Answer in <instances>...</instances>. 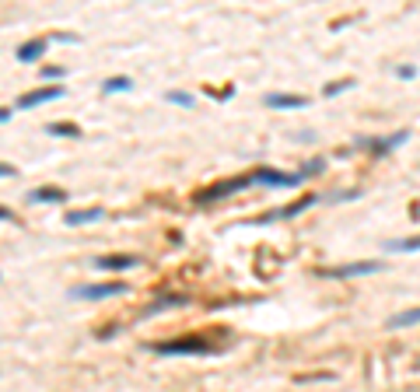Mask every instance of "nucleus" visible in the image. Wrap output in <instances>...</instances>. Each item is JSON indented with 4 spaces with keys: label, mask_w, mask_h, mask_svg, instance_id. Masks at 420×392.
I'll return each mask as SVG.
<instances>
[{
    "label": "nucleus",
    "mask_w": 420,
    "mask_h": 392,
    "mask_svg": "<svg viewBox=\"0 0 420 392\" xmlns=\"http://www.w3.org/2000/svg\"><path fill=\"white\" fill-rule=\"evenodd\" d=\"M11 175H18V169L7 165V161H0V179H11Z\"/></svg>",
    "instance_id": "nucleus-18"
},
{
    "label": "nucleus",
    "mask_w": 420,
    "mask_h": 392,
    "mask_svg": "<svg viewBox=\"0 0 420 392\" xmlns=\"http://www.w3.org/2000/svg\"><path fill=\"white\" fill-rule=\"evenodd\" d=\"M11 218V214H7V211H4V207H0V221H7Z\"/></svg>",
    "instance_id": "nucleus-20"
},
{
    "label": "nucleus",
    "mask_w": 420,
    "mask_h": 392,
    "mask_svg": "<svg viewBox=\"0 0 420 392\" xmlns=\"http://www.w3.org/2000/svg\"><path fill=\"white\" fill-rule=\"evenodd\" d=\"M389 326H392V329H403V326H420V308H410V312L392 315V319H389Z\"/></svg>",
    "instance_id": "nucleus-12"
},
{
    "label": "nucleus",
    "mask_w": 420,
    "mask_h": 392,
    "mask_svg": "<svg viewBox=\"0 0 420 392\" xmlns=\"http://www.w3.org/2000/svg\"><path fill=\"white\" fill-rule=\"evenodd\" d=\"M266 105L270 109H305V98L301 95H266Z\"/></svg>",
    "instance_id": "nucleus-10"
},
{
    "label": "nucleus",
    "mask_w": 420,
    "mask_h": 392,
    "mask_svg": "<svg viewBox=\"0 0 420 392\" xmlns=\"http://www.w3.org/2000/svg\"><path fill=\"white\" fill-rule=\"evenodd\" d=\"M389 249H392V253H417L420 235H414V238H396V242H389Z\"/></svg>",
    "instance_id": "nucleus-13"
},
{
    "label": "nucleus",
    "mask_w": 420,
    "mask_h": 392,
    "mask_svg": "<svg viewBox=\"0 0 420 392\" xmlns=\"http://www.w3.org/2000/svg\"><path fill=\"white\" fill-rule=\"evenodd\" d=\"M56 98H63V88H36V91H28V95H21L18 98V109H36V105H46V102H56Z\"/></svg>",
    "instance_id": "nucleus-4"
},
{
    "label": "nucleus",
    "mask_w": 420,
    "mask_h": 392,
    "mask_svg": "<svg viewBox=\"0 0 420 392\" xmlns=\"http://www.w3.org/2000/svg\"><path fill=\"white\" fill-rule=\"evenodd\" d=\"M154 354H210V340L182 337V340H172V344H158Z\"/></svg>",
    "instance_id": "nucleus-3"
},
{
    "label": "nucleus",
    "mask_w": 420,
    "mask_h": 392,
    "mask_svg": "<svg viewBox=\"0 0 420 392\" xmlns=\"http://www.w3.org/2000/svg\"><path fill=\"white\" fill-rule=\"evenodd\" d=\"M130 88H133V81H130V78H109V81L102 85V91L116 95V91H130Z\"/></svg>",
    "instance_id": "nucleus-15"
},
{
    "label": "nucleus",
    "mask_w": 420,
    "mask_h": 392,
    "mask_svg": "<svg viewBox=\"0 0 420 392\" xmlns=\"http://www.w3.org/2000/svg\"><path fill=\"white\" fill-rule=\"evenodd\" d=\"M182 305H186L182 295H165V298H158V302L147 305V315H158V312H165V308H182Z\"/></svg>",
    "instance_id": "nucleus-11"
},
{
    "label": "nucleus",
    "mask_w": 420,
    "mask_h": 392,
    "mask_svg": "<svg viewBox=\"0 0 420 392\" xmlns=\"http://www.w3.org/2000/svg\"><path fill=\"white\" fill-rule=\"evenodd\" d=\"M46 46H49V39H28V43H21L18 46V60H21V63H36V60H39L42 53H46Z\"/></svg>",
    "instance_id": "nucleus-7"
},
{
    "label": "nucleus",
    "mask_w": 420,
    "mask_h": 392,
    "mask_svg": "<svg viewBox=\"0 0 420 392\" xmlns=\"http://www.w3.org/2000/svg\"><path fill=\"white\" fill-rule=\"evenodd\" d=\"M105 214L102 207H84V211H67V224L70 228H81V224H91V221H98Z\"/></svg>",
    "instance_id": "nucleus-9"
},
{
    "label": "nucleus",
    "mask_w": 420,
    "mask_h": 392,
    "mask_svg": "<svg viewBox=\"0 0 420 392\" xmlns=\"http://www.w3.org/2000/svg\"><path fill=\"white\" fill-rule=\"evenodd\" d=\"M11 120V109H0V123H7Z\"/></svg>",
    "instance_id": "nucleus-19"
},
{
    "label": "nucleus",
    "mask_w": 420,
    "mask_h": 392,
    "mask_svg": "<svg viewBox=\"0 0 420 392\" xmlns=\"http://www.w3.org/2000/svg\"><path fill=\"white\" fill-rule=\"evenodd\" d=\"M120 295H126V284H84L70 291V298H81V302H102V298H120Z\"/></svg>",
    "instance_id": "nucleus-2"
},
{
    "label": "nucleus",
    "mask_w": 420,
    "mask_h": 392,
    "mask_svg": "<svg viewBox=\"0 0 420 392\" xmlns=\"http://www.w3.org/2000/svg\"><path fill=\"white\" fill-rule=\"evenodd\" d=\"M382 270V263H347V266H330L322 270L326 277H364V273H375Z\"/></svg>",
    "instance_id": "nucleus-5"
},
{
    "label": "nucleus",
    "mask_w": 420,
    "mask_h": 392,
    "mask_svg": "<svg viewBox=\"0 0 420 392\" xmlns=\"http://www.w3.org/2000/svg\"><path fill=\"white\" fill-rule=\"evenodd\" d=\"M28 200L32 203H60V200H67V193L60 186H39V189L28 193Z\"/></svg>",
    "instance_id": "nucleus-8"
},
{
    "label": "nucleus",
    "mask_w": 420,
    "mask_h": 392,
    "mask_svg": "<svg viewBox=\"0 0 420 392\" xmlns=\"http://www.w3.org/2000/svg\"><path fill=\"white\" fill-rule=\"evenodd\" d=\"M249 182H256V175H242V179H224V182H217V186L204 189V193H200L196 200H200V203H214V200H224V196H231V193L246 189Z\"/></svg>",
    "instance_id": "nucleus-1"
},
{
    "label": "nucleus",
    "mask_w": 420,
    "mask_h": 392,
    "mask_svg": "<svg viewBox=\"0 0 420 392\" xmlns=\"http://www.w3.org/2000/svg\"><path fill=\"white\" fill-rule=\"evenodd\" d=\"M46 133H53V137H81V130L74 123H49Z\"/></svg>",
    "instance_id": "nucleus-14"
},
{
    "label": "nucleus",
    "mask_w": 420,
    "mask_h": 392,
    "mask_svg": "<svg viewBox=\"0 0 420 392\" xmlns=\"http://www.w3.org/2000/svg\"><path fill=\"white\" fill-rule=\"evenodd\" d=\"M165 98L168 102H175V105H193V95H182V91H168Z\"/></svg>",
    "instance_id": "nucleus-16"
},
{
    "label": "nucleus",
    "mask_w": 420,
    "mask_h": 392,
    "mask_svg": "<svg viewBox=\"0 0 420 392\" xmlns=\"http://www.w3.org/2000/svg\"><path fill=\"white\" fill-rule=\"evenodd\" d=\"M42 78H63V67H42Z\"/></svg>",
    "instance_id": "nucleus-17"
},
{
    "label": "nucleus",
    "mask_w": 420,
    "mask_h": 392,
    "mask_svg": "<svg viewBox=\"0 0 420 392\" xmlns=\"http://www.w3.org/2000/svg\"><path fill=\"white\" fill-rule=\"evenodd\" d=\"M137 266V256H126V253H116V256H95V270H130Z\"/></svg>",
    "instance_id": "nucleus-6"
}]
</instances>
